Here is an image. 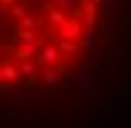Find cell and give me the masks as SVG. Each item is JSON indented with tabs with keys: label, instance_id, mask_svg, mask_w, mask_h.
Masks as SVG:
<instances>
[{
	"label": "cell",
	"instance_id": "obj_1",
	"mask_svg": "<svg viewBox=\"0 0 131 128\" xmlns=\"http://www.w3.org/2000/svg\"><path fill=\"white\" fill-rule=\"evenodd\" d=\"M110 0H0V94L62 88L107 24Z\"/></svg>",
	"mask_w": 131,
	"mask_h": 128
}]
</instances>
